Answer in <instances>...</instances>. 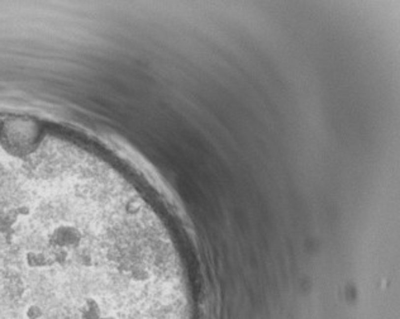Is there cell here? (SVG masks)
I'll list each match as a JSON object with an SVG mask.
<instances>
[{"label": "cell", "mask_w": 400, "mask_h": 319, "mask_svg": "<svg viewBox=\"0 0 400 319\" xmlns=\"http://www.w3.org/2000/svg\"><path fill=\"white\" fill-rule=\"evenodd\" d=\"M26 319H41L43 317V308L37 303H32L24 310Z\"/></svg>", "instance_id": "1"}]
</instances>
